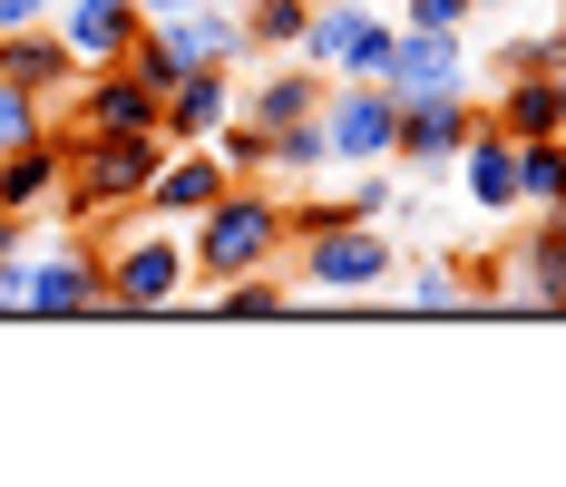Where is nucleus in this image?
I'll list each match as a JSON object with an SVG mask.
<instances>
[{"label": "nucleus", "instance_id": "nucleus-1", "mask_svg": "<svg viewBox=\"0 0 566 487\" xmlns=\"http://www.w3.org/2000/svg\"><path fill=\"white\" fill-rule=\"evenodd\" d=\"M59 127H69V117H59ZM157 157H167V137H157V127H69V186H59L50 215L78 224V234L147 215Z\"/></svg>", "mask_w": 566, "mask_h": 487}, {"label": "nucleus", "instance_id": "nucleus-2", "mask_svg": "<svg viewBox=\"0 0 566 487\" xmlns=\"http://www.w3.org/2000/svg\"><path fill=\"white\" fill-rule=\"evenodd\" d=\"M186 234V273L196 283H226V273H264L293 254V224H283V195L264 176H234L226 195L206 205L196 224H176Z\"/></svg>", "mask_w": 566, "mask_h": 487}, {"label": "nucleus", "instance_id": "nucleus-3", "mask_svg": "<svg viewBox=\"0 0 566 487\" xmlns=\"http://www.w3.org/2000/svg\"><path fill=\"white\" fill-rule=\"evenodd\" d=\"M391 224H323V234H293V254H283L303 303H371V293H391Z\"/></svg>", "mask_w": 566, "mask_h": 487}, {"label": "nucleus", "instance_id": "nucleus-4", "mask_svg": "<svg viewBox=\"0 0 566 487\" xmlns=\"http://www.w3.org/2000/svg\"><path fill=\"white\" fill-rule=\"evenodd\" d=\"M98 264H108V322H147V313H176L196 293L186 234H167V224H127L117 244H98Z\"/></svg>", "mask_w": 566, "mask_h": 487}, {"label": "nucleus", "instance_id": "nucleus-5", "mask_svg": "<svg viewBox=\"0 0 566 487\" xmlns=\"http://www.w3.org/2000/svg\"><path fill=\"white\" fill-rule=\"evenodd\" d=\"M303 68L323 78H381L391 59V0H313V30H303Z\"/></svg>", "mask_w": 566, "mask_h": 487}, {"label": "nucleus", "instance_id": "nucleus-6", "mask_svg": "<svg viewBox=\"0 0 566 487\" xmlns=\"http://www.w3.org/2000/svg\"><path fill=\"white\" fill-rule=\"evenodd\" d=\"M20 313H40V322H88V313H108V264H98V234L50 244V254H20Z\"/></svg>", "mask_w": 566, "mask_h": 487}, {"label": "nucleus", "instance_id": "nucleus-7", "mask_svg": "<svg viewBox=\"0 0 566 487\" xmlns=\"http://www.w3.org/2000/svg\"><path fill=\"white\" fill-rule=\"evenodd\" d=\"M323 147L333 166H391V127H400V98L381 78H323Z\"/></svg>", "mask_w": 566, "mask_h": 487}, {"label": "nucleus", "instance_id": "nucleus-8", "mask_svg": "<svg viewBox=\"0 0 566 487\" xmlns=\"http://www.w3.org/2000/svg\"><path fill=\"white\" fill-rule=\"evenodd\" d=\"M234 98H244L234 59H196L186 78H167V98H157V137H167V147H206L234 117Z\"/></svg>", "mask_w": 566, "mask_h": 487}, {"label": "nucleus", "instance_id": "nucleus-9", "mask_svg": "<svg viewBox=\"0 0 566 487\" xmlns=\"http://www.w3.org/2000/svg\"><path fill=\"white\" fill-rule=\"evenodd\" d=\"M381 88L391 98H440V88H469V30H391V59H381Z\"/></svg>", "mask_w": 566, "mask_h": 487}, {"label": "nucleus", "instance_id": "nucleus-10", "mask_svg": "<svg viewBox=\"0 0 566 487\" xmlns=\"http://www.w3.org/2000/svg\"><path fill=\"white\" fill-rule=\"evenodd\" d=\"M479 127V88H440V98H400L391 127V166H450Z\"/></svg>", "mask_w": 566, "mask_h": 487}, {"label": "nucleus", "instance_id": "nucleus-11", "mask_svg": "<svg viewBox=\"0 0 566 487\" xmlns=\"http://www.w3.org/2000/svg\"><path fill=\"white\" fill-rule=\"evenodd\" d=\"M499 264H509L499 313H566V215H537Z\"/></svg>", "mask_w": 566, "mask_h": 487}, {"label": "nucleus", "instance_id": "nucleus-12", "mask_svg": "<svg viewBox=\"0 0 566 487\" xmlns=\"http://www.w3.org/2000/svg\"><path fill=\"white\" fill-rule=\"evenodd\" d=\"M59 186H69V127H40L20 147H0V215H50Z\"/></svg>", "mask_w": 566, "mask_h": 487}, {"label": "nucleus", "instance_id": "nucleus-13", "mask_svg": "<svg viewBox=\"0 0 566 487\" xmlns=\"http://www.w3.org/2000/svg\"><path fill=\"white\" fill-rule=\"evenodd\" d=\"M69 127H157V88H147L127 59H98V68H78V88H69Z\"/></svg>", "mask_w": 566, "mask_h": 487}, {"label": "nucleus", "instance_id": "nucleus-14", "mask_svg": "<svg viewBox=\"0 0 566 487\" xmlns=\"http://www.w3.org/2000/svg\"><path fill=\"white\" fill-rule=\"evenodd\" d=\"M226 186H234V176H226L216 147H167V157H157V186H147V215H157V224H196Z\"/></svg>", "mask_w": 566, "mask_h": 487}, {"label": "nucleus", "instance_id": "nucleus-15", "mask_svg": "<svg viewBox=\"0 0 566 487\" xmlns=\"http://www.w3.org/2000/svg\"><path fill=\"white\" fill-rule=\"evenodd\" d=\"M0 78L59 108V98L78 88V59H69V40H59L50 20H30V30H0Z\"/></svg>", "mask_w": 566, "mask_h": 487}, {"label": "nucleus", "instance_id": "nucleus-16", "mask_svg": "<svg viewBox=\"0 0 566 487\" xmlns=\"http://www.w3.org/2000/svg\"><path fill=\"white\" fill-rule=\"evenodd\" d=\"M50 30L69 40V59H78V68H98V59H117L137 30H147V10H137V0H59Z\"/></svg>", "mask_w": 566, "mask_h": 487}, {"label": "nucleus", "instance_id": "nucleus-17", "mask_svg": "<svg viewBox=\"0 0 566 487\" xmlns=\"http://www.w3.org/2000/svg\"><path fill=\"white\" fill-rule=\"evenodd\" d=\"M450 166H459V195H469L479 215H517V137H499V127L479 117Z\"/></svg>", "mask_w": 566, "mask_h": 487}, {"label": "nucleus", "instance_id": "nucleus-18", "mask_svg": "<svg viewBox=\"0 0 566 487\" xmlns=\"http://www.w3.org/2000/svg\"><path fill=\"white\" fill-rule=\"evenodd\" d=\"M479 117H489L499 137H517V147H527V137H557V98H547L537 68H499V88L479 98Z\"/></svg>", "mask_w": 566, "mask_h": 487}, {"label": "nucleus", "instance_id": "nucleus-19", "mask_svg": "<svg viewBox=\"0 0 566 487\" xmlns=\"http://www.w3.org/2000/svg\"><path fill=\"white\" fill-rule=\"evenodd\" d=\"M206 313H226V322H274V313H303V283H293L283 264L226 273V283H206Z\"/></svg>", "mask_w": 566, "mask_h": 487}, {"label": "nucleus", "instance_id": "nucleus-20", "mask_svg": "<svg viewBox=\"0 0 566 487\" xmlns=\"http://www.w3.org/2000/svg\"><path fill=\"white\" fill-rule=\"evenodd\" d=\"M313 108H323V68H303V59L264 68V78L234 98V117H254V127H283V117H313Z\"/></svg>", "mask_w": 566, "mask_h": 487}, {"label": "nucleus", "instance_id": "nucleus-21", "mask_svg": "<svg viewBox=\"0 0 566 487\" xmlns=\"http://www.w3.org/2000/svg\"><path fill=\"white\" fill-rule=\"evenodd\" d=\"M234 30H244V59H293L313 30V0H234Z\"/></svg>", "mask_w": 566, "mask_h": 487}, {"label": "nucleus", "instance_id": "nucleus-22", "mask_svg": "<svg viewBox=\"0 0 566 487\" xmlns=\"http://www.w3.org/2000/svg\"><path fill=\"white\" fill-rule=\"evenodd\" d=\"M333 147H323V117H283L264 127V186H293V176H323Z\"/></svg>", "mask_w": 566, "mask_h": 487}, {"label": "nucleus", "instance_id": "nucleus-23", "mask_svg": "<svg viewBox=\"0 0 566 487\" xmlns=\"http://www.w3.org/2000/svg\"><path fill=\"white\" fill-rule=\"evenodd\" d=\"M517 205L527 215H566V137H527L517 147Z\"/></svg>", "mask_w": 566, "mask_h": 487}, {"label": "nucleus", "instance_id": "nucleus-24", "mask_svg": "<svg viewBox=\"0 0 566 487\" xmlns=\"http://www.w3.org/2000/svg\"><path fill=\"white\" fill-rule=\"evenodd\" d=\"M400 313H469V283H459V254H420L410 283L391 293Z\"/></svg>", "mask_w": 566, "mask_h": 487}, {"label": "nucleus", "instance_id": "nucleus-25", "mask_svg": "<svg viewBox=\"0 0 566 487\" xmlns=\"http://www.w3.org/2000/svg\"><path fill=\"white\" fill-rule=\"evenodd\" d=\"M283 224L323 234V224H381V215H352V186H342V195H283Z\"/></svg>", "mask_w": 566, "mask_h": 487}, {"label": "nucleus", "instance_id": "nucleus-26", "mask_svg": "<svg viewBox=\"0 0 566 487\" xmlns=\"http://www.w3.org/2000/svg\"><path fill=\"white\" fill-rule=\"evenodd\" d=\"M206 147L226 157V176H264V127H254V117H226V127H216Z\"/></svg>", "mask_w": 566, "mask_h": 487}, {"label": "nucleus", "instance_id": "nucleus-27", "mask_svg": "<svg viewBox=\"0 0 566 487\" xmlns=\"http://www.w3.org/2000/svg\"><path fill=\"white\" fill-rule=\"evenodd\" d=\"M40 127H50V98H30V88L0 78V147H20V137H40Z\"/></svg>", "mask_w": 566, "mask_h": 487}, {"label": "nucleus", "instance_id": "nucleus-28", "mask_svg": "<svg viewBox=\"0 0 566 487\" xmlns=\"http://www.w3.org/2000/svg\"><path fill=\"white\" fill-rule=\"evenodd\" d=\"M499 68H537V78H557L566 68V30H537V40H509V59Z\"/></svg>", "mask_w": 566, "mask_h": 487}, {"label": "nucleus", "instance_id": "nucleus-29", "mask_svg": "<svg viewBox=\"0 0 566 487\" xmlns=\"http://www.w3.org/2000/svg\"><path fill=\"white\" fill-rule=\"evenodd\" d=\"M400 20H410V30H469L479 0H400Z\"/></svg>", "mask_w": 566, "mask_h": 487}, {"label": "nucleus", "instance_id": "nucleus-30", "mask_svg": "<svg viewBox=\"0 0 566 487\" xmlns=\"http://www.w3.org/2000/svg\"><path fill=\"white\" fill-rule=\"evenodd\" d=\"M59 0H0V30H30V20H50Z\"/></svg>", "mask_w": 566, "mask_h": 487}, {"label": "nucleus", "instance_id": "nucleus-31", "mask_svg": "<svg viewBox=\"0 0 566 487\" xmlns=\"http://www.w3.org/2000/svg\"><path fill=\"white\" fill-rule=\"evenodd\" d=\"M137 10H147V20H167V10H196V0H137Z\"/></svg>", "mask_w": 566, "mask_h": 487}]
</instances>
